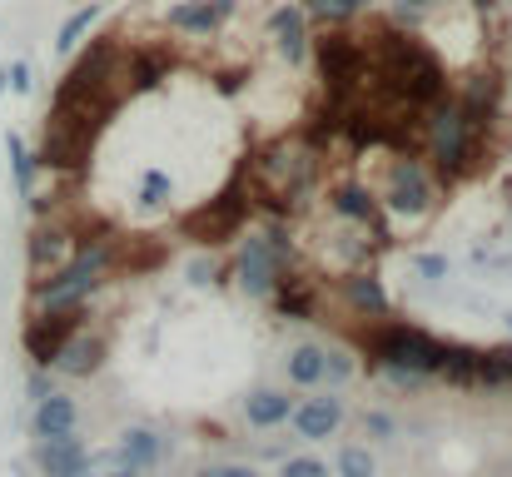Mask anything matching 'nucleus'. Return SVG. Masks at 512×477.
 <instances>
[{"label":"nucleus","mask_w":512,"mask_h":477,"mask_svg":"<svg viewBox=\"0 0 512 477\" xmlns=\"http://www.w3.org/2000/svg\"><path fill=\"white\" fill-rule=\"evenodd\" d=\"M90 323V309H65V314H30L20 328V348L30 358V368H55V353L70 343L75 328Z\"/></svg>","instance_id":"obj_10"},{"label":"nucleus","mask_w":512,"mask_h":477,"mask_svg":"<svg viewBox=\"0 0 512 477\" xmlns=\"http://www.w3.org/2000/svg\"><path fill=\"white\" fill-rule=\"evenodd\" d=\"M508 80H512V50H508Z\"/></svg>","instance_id":"obj_42"},{"label":"nucleus","mask_w":512,"mask_h":477,"mask_svg":"<svg viewBox=\"0 0 512 477\" xmlns=\"http://www.w3.org/2000/svg\"><path fill=\"white\" fill-rule=\"evenodd\" d=\"M299 5H304L309 20H319V25H329V30H339V25H348V20L363 15L353 0H299Z\"/></svg>","instance_id":"obj_29"},{"label":"nucleus","mask_w":512,"mask_h":477,"mask_svg":"<svg viewBox=\"0 0 512 477\" xmlns=\"http://www.w3.org/2000/svg\"><path fill=\"white\" fill-rule=\"evenodd\" d=\"M378 209L388 214V219H403V224H418V219H428L433 209H438V194H443V184H438V174L428 169V159L418 155H393L383 164V179H378Z\"/></svg>","instance_id":"obj_6"},{"label":"nucleus","mask_w":512,"mask_h":477,"mask_svg":"<svg viewBox=\"0 0 512 477\" xmlns=\"http://www.w3.org/2000/svg\"><path fill=\"white\" fill-rule=\"evenodd\" d=\"M418 140H423V155H428V169L438 174V184H458L463 174L478 169L488 135H478L468 115L458 110V100L443 95L418 110Z\"/></svg>","instance_id":"obj_5"},{"label":"nucleus","mask_w":512,"mask_h":477,"mask_svg":"<svg viewBox=\"0 0 512 477\" xmlns=\"http://www.w3.org/2000/svg\"><path fill=\"white\" fill-rule=\"evenodd\" d=\"M85 458H90V448H85L80 433L55 438V443H35V468H40V477H80Z\"/></svg>","instance_id":"obj_20"},{"label":"nucleus","mask_w":512,"mask_h":477,"mask_svg":"<svg viewBox=\"0 0 512 477\" xmlns=\"http://www.w3.org/2000/svg\"><path fill=\"white\" fill-rule=\"evenodd\" d=\"M319 145H309L304 135H284V140H269L259 155L244 164V184L254 194V209H269V214H289L294 204H304V194L314 189L319 179Z\"/></svg>","instance_id":"obj_3"},{"label":"nucleus","mask_w":512,"mask_h":477,"mask_svg":"<svg viewBox=\"0 0 512 477\" xmlns=\"http://www.w3.org/2000/svg\"><path fill=\"white\" fill-rule=\"evenodd\" d=\"M503 323H508V333H512V314H503Z\"/></svg>","instance_id":"obj_41"},{"label":"nucleus","mask_w":512,"mask_h":477,"mask_svg":"<svg viewBox=\"0 0 512 477\" xmlns=\"http://www.w3.org/2000/svg\"><path fill=\"white\" fill-rule=\"evenodd\" d=\"M363 428H368V438H383V443H388V438L398 433V423H393V418H388L383 408H373V413L363 418Z\"/></svg>","instance_id":"obj_37"},{"label":"nucleus","mask_w":512,"mask_h":477,"mask_svg":"<svg viewBox=\"0 0 512 477\" xmlns=\"http://www.w3.org/2000/svg\"><path fill=\"white\" fill-rule=\"evenodd\" d=\"M353 373H358V348H348V343H324V383L339 393L343 383H353Z\"/></svg>","instance_id":"obj_27"},{"label":"nucleus","mask_w":512,"mask_h":477,"mask_svg":"<svg viewBox=\"0 0 512 477\" xmlns=\"http://www.w3.org/2000/svg\"><path fill=\"white\" fill-rule=\"evenodd\" d=\"M299 264L294 234L279 214H269L264 224H249L234 239V259H229V279L244 299H269L279 289V279Z\"/></svg>","instance_id":"obj_4"},{"label":"nucleus","mask_w":512,"mask_h":477,"mask_svg":"<svg viewBox=\"0 0 512 477\" xmlns=\"http://www.w3.org/2000/svg\"><path fill=\"white\" fill-rule=\"evenodd\" d=\"M334 289H339L343 309L358 314L363 323H378V318H393V299L383 289V279L373 269H348V274H334Z\"/></svg>","instance_id":"obj_13"},{"label":"nucleus","mask_w":512,"mask_h":477,"mask_svg":"<svg viewBox=\"0 0 512 477\" xmlns=\"http://www.w3.org/2000/svg\"><path fill=\"white\" fill-rule=\"evenodd\" d=\"M115 264H120V239H110V234H80L75 254L55 274L30 279V314L90 309V299L110 284Z\"/></svg>","instance_id":"obj_2"},{"label":"nucleus","mask_w":512,"mask_h":477,"mask_svg":"<svg viewBox=\"0 0 512 477\" xmlns=\"http://www.w3.org/2000/svg\"><path fill=\"white\" fill-rule=\"evenodd\" d=\"M448 95L458 100V110L468 115V125L478 135H493V125L503 120V80H498V70H463L458 85H448Z\"/></svg>","instance_id":"obj_11"},{"label":"nucleus","mask_w":512,"mask_h":477,"mask_svg":"<svg viewBox=\"0 0 512 477\" xmlns=\"http://www.w3.org/2000/svg\"><path fill=\"white\" fill-rule=\"evenodd\" d=\"M189 477H264L259 468H249V463H214V468H199V473Z\"/></svg>","instance_id":"obj_38"},{"label":"nucleus","mask_w":512,"mask_h":477,"mask_svg":"<svg viewBox=\"0 0 512 477\" xmlns=\"http://www.w3.org/2000/svg\"><path fill=\"white\" fill-rule=\"evenodd\" d=\"M5 155H10V179H15V194L30 204V194H35V179H40V155L20 140V135H5Z\"/></svg>","instance_id":"obj_23"},{"label":"nucleus","mask_w":512,"mask_h":477,"mask_svg":"<svg viewBox=\"0 0 512 477\" xmlns=\"http://www.w3.org/2000/svg\"><path fill=\"white\" fill-rule=\"evenodd\" d=\"M50 393H55V368H30V373H25V398L40 403V398H50Z\"/></svg>","instance_id":"obj_35"},{"label":"nucleus","mask_w":512,"mask_h":477,"mask_svg":"<svg viewBox=\"0 0 512 477\" xmlns=\"http://www.w3.org/2000/svg\"><path fill=\"white\" fill-rule=\"evenodd\" d=\"M319 65V80L334 100H353V90L368 80V55H363V40L358 35H343V30H324L314 35V55Z\"/></svg>","instance_id":"obj_8"},{"label":"nucleus","mask_w":512,"mask_h":477,"mask_svg":"<svg viewBox=\"0 0 512 477\" xmlns=\"http://www.w3.org/2000/svg\"><path fill=\"white\" fill-rule=\"evenodd\" d=\"M284 373H289V383H294V388L314 393V388L324 383V343H314V338L294 343V348H289V358H284Z\"/></svg>","instance_id":"obj_22"},{"label":"nucleus","mask_w":512,"mask_h":477,"mask_svg":"<svg viewBox=\"0 0 512 477\" xmlns=\"http://www.w3.org/2000/svg\"><path fill=\"white\" fill-rule=\"evenodd\" d=\"M438 15V0H388V25L398 30H418Z\"/></svg>","instance_id":"obj_30"},{"label":"nucleus","mask_w":512,"mask_h":477,"mask_svg":"<svg viewBox=\"0 0 512 477\" xmlns=\"http://www.w3.org/2000/svg\"><path fill=\"white\" fill-rule=\"evenodd\" d=\"M453 388H478V348L473 343H448V358H443V373Z\"/></svg>","instance_id":"obj_26"},{"label":"nucleus","mask_w":512,"mask_h":477,"mask_svg":"<svg viewBox=\"0 0 512 477\" xmlns=\"http://www.w3.org/2000/svg\"><path fill=\"white\" fill-rule=\"evenodd\" d=\"M234 10H239V0H179V5H170V30L199 40V35H214Z\"/></svg>","instance_id":"obj_18"},{"label":"nucleus","mask_w":512,"mask_h":477,"mask_svg":"<svg viewBox=\"0 0 512 477\" xmlns=\"http://www.w3.org/2000/svg\"><path fill=\"white\" fill-rule=\"evenodd\" d=\"M413 274H418V279H428V284H438V279H448V259L423 249V254H413Z\"/></svg>","instance_id":"obj_34"},{"label":"nucleus","mask_w":512,"mask_h":477,"mask_svg":"<svg viewBox=\"0 0 512 477\" xmlns=\"http://www.w3.org/2000/svg\"><path fill=\"white\" fill-rule=\"evenodd\" d=\"M468 5H473V10H493L498 0H468Z\"/></svg>","instance_id":"obj_39"},{"label":"nucleus","mask_w":512,"mask_h":477,"mask_svg":"<svg viewBox=\"0 0 512 477\" xmlns=\"http://www.w3.org/2000/svg\"><path fill=\"white\" fill-rule=\"evenodd\" d=\"M294 393L289 388H254L249 398H244V423L254 428V433H269V428H279V423H289L294 418Z\"/></svg>","instance_id":"obj_19"},{"label":"nucleus","mask_w":512,"mask_h":477,"mask_svg":"<svg viewBox=\"0 0 512 477\" xmlns=\"http://www.w3.org/2000/svg\"><path fill=\"white\" fill-rule=\"evenodd\" d=\"M184 279H189L194 289H209V284H224V279H229V259H219V254L209 249V254H199V259H189V269H184Z\"/></svg>","instance_id":"obj_31"},{"label":"nucleus","mask_w":512,"mask_h":477,"mask_svg":"<svg viewBox=\"0 0 512 477\" xmlns=\"http://www.w3.org/2000/svg\"><path fill=\"white\" fill-rule=\"evenodd\" d=\"M170 194H174V179L165 169H145V174H140V204H145V209L170 204Z\"/></svg>","instance_id":"obj_32"},{"label":"nucleus","mask_w":512,"mask_h":477,"mask_svg":"<svg viewBox=\"0 0 512 477\" xmlns=\"http://www.w3.org/2000/svg\"><path fill=\"white\" fill-rule=\"evenodd\" d=\"M269 304L279 309V318H289V323H304V318L319 314V294H314V284H309L299 269H289V274L279 279V289L269 294Z\"/></svg>","instance_id":"obj_21"},{"label":"nucleus","mask_w":512,"mask_h":477,"mask_svg":"<svg viewBox=\"0 0 512 477\" xmlns=\"http://www.w3.org/2000/svg\"><path fill=\"white\" fill-rule=\"evenodd\" d=\"M353 348H363L373 358V368L388 383H403V388H418V383L438 378L443 358H448V338H438L428 328H413V323H398V318L363 323L353 333Z\"/></svg>","instance_id":"obj_1"},{"label":"nucleus","mask_w":512,"mask_h":477,"mask_svg":"<svg viewBox=\"0 0 512 477\" xmlns=\"http://www.w3.org/2000/svg\"><path fill=\"white\" fill-rule=\"evenodd\" d=\"M264 30H269V40H274V50H279V60H284L289 70H304V65H309V55H314V30H309V15H304L299 0L274 5V10L264 15Z\"/></svg>","instance_id":"obj_12"},{"label":"nucleus","mask_w":512,"mask_h":477,"mask_svg":"<svg viewBox=\"0 0 512 477\" xmlns=\"http://www.w3.org/2000/svg\"><path fill=\"white\" fill-rule=\"evenodd\" d=\"M353 5H358V10H373V5H383V0H353Z\"/></svg>","instance_id":"obj_40"},{"label":"nucleus","mask_w":512,"mask_h":477,"mask_svg":"<svg viewBox=\"0 0 512 477\" xmlns=\"http://www.w3.org/2000/svg\"><path fill=\"white\" fill-rule=\"evenodd\" d=\"M279 477H334V468H329L324 458L299 453V458H284V463H279Z\"/></svg>","instance_id":"obj_33"},{"label":"nucleus","mask_w":512,"mask_h":477,"mask_svg":"<svg viewBox=\"0 0 512 477\" xmlns=\"http://www.w3.org/2000/svg\"><path fill=\"white\" fill-rule=\"evenodd\" d=\"M80 428V403L70 398V393H50V398H40L35 408H30V438L35 443H55V438H70Z\"/></svg>","instance_id":"obj_17"},{"label":"nucleus","mask_w":512,"mask_h":477,"mask_svg":"<svg viewBox=\"0 0 512 477\" xmlns=\"http://www.w3.org/2000/svg\"><path fill=\"white\" fill-rule=\"evenodd\" d=\"M30 65L25 60H15V65H5V90H15V95H30Z\"/></svg>","instance_id":"obj_36"},{"label":"nucleus","mask_w":512,"mask_h":477,"mask_svg":"<svg viewBox=\"0 0 512 477\" xmlns=\"http://www.w3.org/2000/svg\"><path fill=\"white\" fill-rule=\"evenodd\" d=\"M80 224L70 219V214H50V219H35L30 224V234H25V269H30V279H45V274H55L70 254H75V244H80Z\"/></svg>","instance_id":"obj_9"},{"label":"nucleus","mask_w":512,"mask_h":477,"mask_svg":"<svg viewBox=\"0 0 512 477\" xmlns=\"http://www.w3.org/2000/svg\"><path fill=\"white\" fill-rule=\"evenodd\" d=\"M289 428H294L299 438H309V443L334 438V433L343 428V398L334 393V388H314L309 398H299V403H294Z\"/></svg>","instance_id":"obj_15"},{"label":"nucleus","mask_w":512,"mask_h":477,"mask_svg":"<svg viewBox=\"0 0 512 477\" xmlns=\"http://www.w3.org/2000/svg\"><path fill=\"white\" fill-rule=\"evenodd\" d=\"M512 383V343L478 348V388H508Z\"/></svg>","instance_id":"obj_25"},{"label":"nucleus","mask_w":512,"mask_h":477,"mask_svg":"<svg viewBox=\"0 0 512 477\" xmlns=\"http://www.w3.org/2000/svg\"><path fill=\"white\" fill-rule=\"evenodd\" d=\"M95 20H100V5H80V10L55 30V55H60V60H70V55L85 45V35L95 30Z\"/></svg>","instance_id":"obj_24"},{"label":"nucleus","mask_w":512,"mask_h":477,"mask_svg":"<svg viewBox=\"0 0 512 477\" xmlns=\"http://www.w3.org/2000/svg\"><path fill=\"white\" fill-rule=\"evenodd\" d=\"M249 219H254V194H249V184H244V174H239V179L224 184L214 199H204L199 209H189V214L179 219V234H184L189 244L219 254L229 239H239V234L249 229Z\"/></svg>","instance_id":"obj_7"},{"label":"nucleus","mask_w":512,"mask_h":477,"mask_svg":"<svg viewBox=\"0 0 512 477\" xmlns=\"http://www.w3.org/2000/svg\"><path fill=\"white\" fill-rule=\"evenodd\" d=\"M115 453H120V463H125L130 473L150 477L160 463H165L170 443H165V433H160V428H150V423H130V428L115 438Z\"/></svg>","instance_id":"obj_16"},{"label":"nucleus","mask_w":512,"mask_h":477,"mask_svg":"<svg viewBox=\"0 0 512 477\" xmlns=\"http://www.w3.org/2000/svg\"><path fill=\"white\" fill-rule=\"evenodd\" d=\"M334 477H378V458H373V448H363V443H343L339 458L329 463Z\"/></svg>","instance_id":"obj_28"},{"label":"nucleus","mask_w":512,"mask_h":477,"mask_svg":"<svg viewBox=\"0 0 512 477\" xmlns=\"http://www.w3.org/2000/svg\"><path fill=\"white\" fill-rule=\"evenodd\" d=\"M105 358H110V338L100 333V328H75L70 333V343L55 353V378H70V383H80V378H95L100 368H105Z\"/></svg>","instance_id":"obj_14"}]
</instances>
